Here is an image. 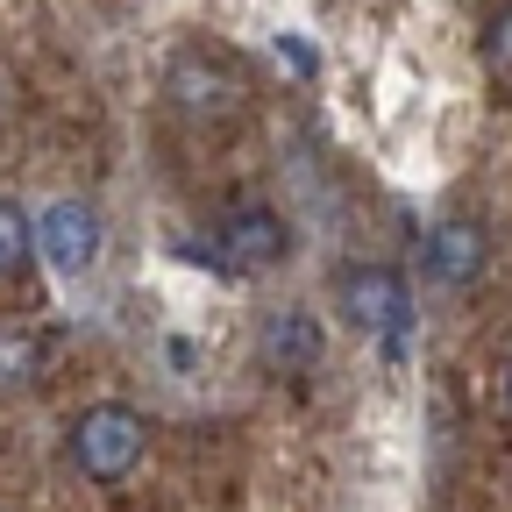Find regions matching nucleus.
Here are the masks:
<instances>
[{"label":"nucleus","instance_id":"obj_1","mask_svg":"<svg viewBox=\"0 0 512 512\" xmlns=\"http://www.w3.org/2000/svg\"><path fill=\"white\" fill-rule=\"evenodd\" d=\"M143 448H150V420L121 399H100L72 420V463H79L86 484H128L143 463Z\"/></svg>","mask_w":512,"mask_h":512},{"label":"nucleus","instance_id":"obj_2","mask_svg":"<svg viewBox=\"0 0 512 512\" xmlns=\"http://www.w3.org/2000/svg\"><path fill=\"white\" fill-rule=\"evenodd\" d=\"M342 320H356L363 335H384V342H399L413 328V299L399 285V271H384V264H363L342 278Z\"/></svg>","mask_w":512,"mask_h":512},{"label":"nucleus","instance_id":"obj_3","mask_svg":"<svg viewBox=\"0 0 512 512\" xmlns=\"http://www.w3.org/2000/svg\"><path fill=\"white\" fill-rule=\"evenodd\" d=\"M36 242H43V256H50V271L79 278V271L100 264V214H93L86 200H57V207L36 221Z\"/></svg>","mask_w":512,"mask_h":512},{"label":"nucleus","instance_id":"obj_4","mask_svg":"<svg viewBox=\"0 0 512 512\" xmlns=\"http://www.w3.org/2000/svg\"><path fill=\"white\" fill-rule=\"evenodd\" d=\"M214 249H221L228 271H271V264H285L292 235H285V221H278L271 207H235V214L221 221Z\"/></svg>","mask_w":512,"mask_h":512},{"label":"nucleus","instance_id":"obj_5","mask_svg":"<svg viewBox=\"0 0 512 512\" xmlns=\"http://www.w3.org/2000/svg\"><path fill=\"white\" fill-rule=\"evenodd\" d=\"M164 86H171V100H178L185 114H200V121H221V114H235V107H242V79L228 72V64L200 57V50H185V57H171V72H164Z\"/></svg>","mask_w":512,"mask_h":512},{"label":"nucleus","instance_id":"obj_6","mask_svg":"<svg viewBox=\"0 0 512 512\" xmlns=\"http://www.w3.org/2000/svg\"><path fill=\"white\" fill-rule=\"evenodd\" d=\"M256 349H264V363H271L278 377H306L328 342H320V320H313L306 306H278V313L264 320V342H256Z\"/></svg>","mask_w":512,"mask_h":512},{"label":"nucleus","instance_id":"obj_7","mask_svg":"<svg viewBox=\"0 0 512 512\" xmlns=\"http://www.w3.org/2000/svg\"><path fill=\"white\" fill-rule=\"evenodd\" d=\"M484 271V228L477 221H441V228H427V278L434 285H470Z\"/></svg>","mask_w":512,"mask_h":512},{"label":"nucleus","instance_id":"obj_8","mask_svg":"<svg viewBox=\"0 0 512 512\" xmlns=\"http://www.w3.org/2000/svg\"><path fill=\"white\" fill-rule=\"evenodd\" d=\"M43 370V335L15 328V335H0V392H22V384H36Z\"/></svg>","mask_w":512,"mask_h":512},{"label":"nucleus","instance_id":"obj_9","mask_svg":"<svg viewBox=\"0 0 512 512\" xmlns=\"http://www.w3.org/2000/svg\"><path fill=\"white\" fill-rule=\"evenodd\" d=\"M29 249H36V228L15 200H0V278H22L29 271Z\"/></svg>","mask_w":512,"mask_h":512},{"label":"nucleus","instance_id":"obj_10","mask_svg":"<svg viewBox=\"0 0 512 512\" xmlns=\"http://www.w3.org/2000/svg\"><path fill=\"white\" fill-rule=\"evenodd\" d=\"M484 64L512 79V0H505V8L491 15V29H484Z\"/></svg>","mask_w":512,"mask_h":512},{"label":"nucleus","instance_id":"obj_11","mask_svg":"<svg viewBox=\"0 0 512 512\" xmlns=\"http://www.w3.org/2000/svg\"><path fill=\"white\" fill-rule=\"evenodd\" d=\"M505 399H512V363H505Z\"/></svg>","mask_w":512,"mask_h":512}]
</instances>
